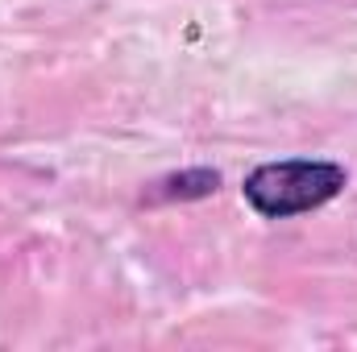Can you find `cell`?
<instances>
[{"instance_id": "obj_2", "label": "cell", "mask_w": 357, "mask_h": 352, "mask_svg": "<svg viewBox=\"0 0 357 352\" xmlns=\"http://www.w3.org/2000/svg\"><path fill=\"white\" fill-rule=\"evenodd\" d=\"M216 182H220L216 170H187V175L167 178L158 195H167V199H204V195L216 191Z\"/></svg>"}, {"instance_id": "obj_1", "label": "cell", "mask_w": 357, "mask_h": 352, "mask_svg": "<svg viewBox=\"0 0 357 352\" xmlns=\"http://www.w3.org/2000/svg\"><path fill=\"white\" fill-rule=\"evenodd\" d=\"M345 166L324 158H291V162H266L245 178V199L258 216L287 220L324 207L345 186Z\"/></svg>"}]
</instances>
